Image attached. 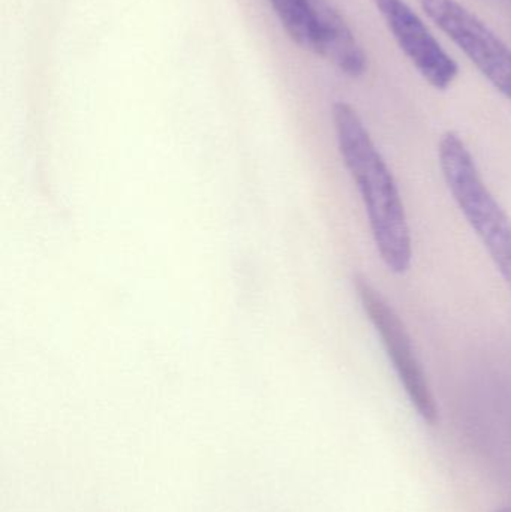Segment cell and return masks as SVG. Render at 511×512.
I'll return each mask as SVG.
<instances>
[{"mask_svg": "<svg viewBox=\"0 0 511 512\" xmlns=\"http://www.w3.org/2000/svg\"><path fill=\"white\" fill-rule=\"evenodd\" d=\"M332 117L339 152L362 195L378 254L390 271L404 274L413 261V240L395 177L353 105L335 102Z\"/></svg>", "mask_w": 511, "mask_h": 512, "instance_id": "cell-1", "label": "cell"}, {"mask_svg": "<svg viewBox=\"0 0 511 512\" xmlns=\"http://www.w3.org/2000/svg\"><path fill=\"white\" fill-rule=\"evenodd\" d=\"M444 180L474 233L482 240L511 294V221L480 176L461 135L449 131L438 146Z\"/></svg>", "mask_w": 511, "mask_h": 512, "instance_id": "cell-2", "label": "cell"}, {"mask_svg": "<svg viewBox=\"0 0 511 512\" xmlns=\"http://www.w3.org/2000/svg\"><path fill=\"white\" fill-rule=\"evenodd\" d=\"M357 297L369 321L380 334L381 343L392 361L393 369L410 399L411 405L426 423L434 426L438 421V408L426 378L422 363L414 351L410 334L398 313L381 292L363 274L354 276Z\"/></svg>", "mask_w": 511, "mask_h": 512, "instance_id": "cell-3", "label": "cell"}, {"mask_svg": "<svg viewBox=\"0 0 511 512\" xmlns=\"http://www.w3.org/2000/svg\"><path fill=\"white\" fill-rule=\"evenodd\" d=\"M429 18L455 42L480 74L511 101L509 45L458 0H419Z\"/></svg>", "mask_w": 511, "mask_h": 512, "instance_id": "cell-4", "label": "cell"}, {"mask_svg": "<svg viewBox=\"0 0 511 512\" xmlns=\"http://www.w3.org/2000/svg\"><path fill=\"white\" fill-rule=\"evenodd\" d=\"M402 53L429 86L447 90L459 75L456 60L444 50L423 18L405 0H372Z\"/></svg>", "mask_w": 511, "mask_h": 512, "instance_id": "cell-5", "label": "cell"}, {"mask_svg": "<svg viewBox=\"0 0 511 512\" xmlns=\"http://www.w3.org/2000/svg\"><path fill=\"white\" fill-rule=\"evenodd\" d=\"M315 17L314 53L329 60L342 74L360 78L368 71V54L344 15L329 0H312Z\"/></svg>", "mask_w": 511, "mask_h": 512, "instance_id": "cell-6", "label": "cell"}, {"mask_svg": "<svg viewBox=\"0 0 511 512\" xmlns=\"http://www.w3.org/2000/svg\"><path fill=\"white\" fill-rule=\"evenodd\" d=\"M291 41L314 53L315 17L312 0H269Z\"/></svg>", "mask_w": 511, "mask_h": 512, "instance_id": "cell-7", "label": "cell"}, {"mask_svg": "<svg viewBox=\"0 0 511 512\" xmlns=\"http://www.w3.org/2000/svg\"><path fill=\"white\" fill-rule=\"evenodd\" d=\"M495 512H511V510H500V511H495Z\"/></svg>", "mask_w": 511, "mask_h": 512, "instance_id": "cell-8", "label": "cell"}]
</instances>
